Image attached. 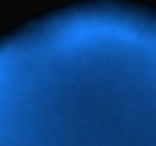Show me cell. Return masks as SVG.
<instances>
[{
    "label": "cell",
    "mask_w": 156,
    "mask_h": 146,
    "mask_svg": "<svg viewBox=\"0 0 156 146\" xmlns=\"http://www.w3.org/2000/svg\"><path fill=\"white\" fill-rule=\"evenodd\" d=\"M124 67V65H122ZM114 71V81H73L65 95L35 105L37 120L20 124V146H156V49L148 65Z\"/></svg>",
    "instance_id": "cell-1"
}]
</instances>
